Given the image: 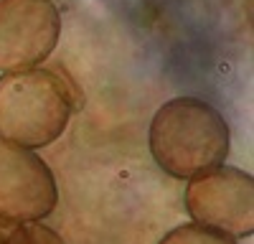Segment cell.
<instances>
[{"label": "cell", "instance_id": "6da1fadb", "mask_svg": "<svg viewBox=\"0 0 254 244\" xmlns=\"http://www.w3.org/2000/svg\"><path fill=\"white\" fill-rule=\"evenodd\" d=\"M229 125L224 115L198 97H176L155 112L150 122V153L173 178H193L229 155Z\"/></svg>", "mask_w": 254, "mask_h": 244}, {"label": "cell", "instance_id": "7a4b0ae2", "mask_svg": "<svg viewBox=\"0 0 254 244\" xmlns=\"http://www.w3.org/2000/svg\"><path fill=\"white\" fill-rule=\"evenodd\" d=\"M81 105L71 81L54 69H20L0 76V140L46 148L66 130Z\"/></svg>", "mask_w": 254, "mask_h": 244}, {"label": "cell", "instance_id": "3957f363", "mask_svg": "<svg viewBox=\"0 0 254 244\" xmlns=\"http://www.w3.org/2000/svg\"><path fill=\"white\" fill-rule=\"evenodd\" d=\"M186 209L196 224L229 237L254 232V178L239 168L216 166L188 178Z\"/></svg>", "mask_w": 254, "mask_h": 244}, {"label": "cell", "instance_id": "277c9868", "mask_svg": "<svg viewBox=\"0 0 254 244\" xmlns=\"http://www.w3.org/2000/svg\"><path fill=\"white\" fill-rule=\"evenodd\" d=\"M61 15L51 0H0V71L33 69L59 44Z\"/></svg>", "mask_w": 254, "mask_h": 244}, {"label": "cell", "instance_id": "5b68a950", "mask_svg": "<svg viewBox=\"0 0 254 244\" xmlns=\"http://www.w3.org/2000/svg\"><path fill=\"white\" fill-rule=\"evenodd\" d=\"M59 203L51 168L28 148L0 140V219L41 221Z\"/></svg>", "mask_w": 254, "mask_h": 244}, {"label": "cell", "instance_id": "8992f818", "mask_svg": "<svg viewBox=\"0 0 254 244\" xmlns=\"http://www.w3.org/2000/svg\"><path fill=\"white\" fill-rule=\"evenodd\" d=\"M158 244H237V239L203 224H183L171 229Z\"/></svg>", "mask_w": 254, "mask_h": 244}, {"label": "cell", "instance_id": "52a82bcc", "mask_svg": "<svg viewBox=\"0 0 254 244\" xmlns=\"http://www.w3.org/2000/svg\"><path fill=\"white\" fill-rule=\"evenodd\" d=\"M5 244H64V239L54 229H49L46 224L13 221V227L5 237Z\"/></svg>", "mask_w": 254, "mask_h": 244}, {"label": "cell", "instance_id": "ba28073f", "mask_svg": "<svg viewBox=\"0 0 254 244\" xmlns=\"http://www.w3.org/2000/svg\"><path fill=\"white\" fill-rule=\"evenodd\" d=\"M10 227H13V221H8V219H0V244H5V237H8Z\"/></svg>", "mask_w": 254, "mask_h": 244}]
</instances>
